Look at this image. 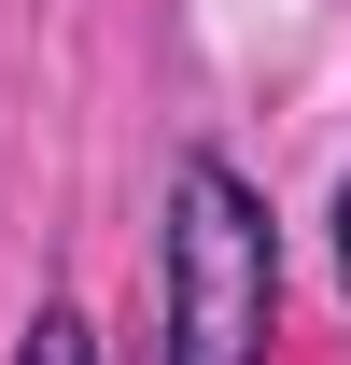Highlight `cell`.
Wrapping results in <instances>:
<instances>
[{"label": "cell", "mask_w": 351, "mask_h": 365, "mask_svg": "<svg viewBox=\"0 0 351 365\" xmlns=\"http://www.w3.org/2000/svg\"><path fill=\"white\" fill-rule=\"evenodd\" d=\"M14 365H98V337H85V323L43 295V309H29V337H14Z\"/></svg>", "instance_id": "cell-2"}, {"label": "cell", "mask_w": 351, "mask_h": 365, "mask_svg": "<svg viewBox=\"0 0 351 365\" xmlns=\"http://www.w3.org/2000/svg\"><path fill=\"white\" fill-rule=\"evenodd\" d=\"M267 323H281V225L225 155H183L155 253V365H267Z\"/></svg>", "instance_id": "cell-1"}, {"label": "cell", "mask_w": 351, "mask_h": 365, "mask_svg": "<svg viewBox=\"0 0 351 365\" xmlns=\"http://www.w3.org/2000/svg\"><path fill=\"white\" fill-rule=\"evenodd\" d=\"M337 267H351V182H337Z\"/></svg>", "instance_id": "cell-3"}]
</instances>
